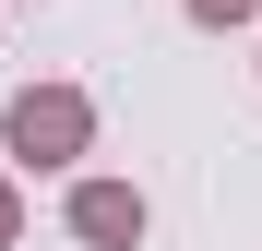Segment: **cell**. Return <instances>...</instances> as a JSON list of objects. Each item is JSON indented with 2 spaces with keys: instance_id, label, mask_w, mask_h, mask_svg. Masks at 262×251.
Returning <instances> with one entry per match:
<instances>
[{
  "instance_id": "cell-4",
  "label": "cell",
  "mask_w": 262,
  "mask_h": 251,
  "mask_svg": "<svg viewBox=\"0 0 262 251\" xmlns=\"http://www.w3.org/2000/svg\"><path fill=\"white\" fill-rule=\"evenodd\" d=\"M12 239H24V191L0 180V251H12Z\"/></svg>"
},
{
  "instance_id": "cell-3",
  "label": "cell",
  "mask_w": 262,
  "mask_h": 251,
  "mask_svg": "<svg viewBox=\"0 0 262 251\" xmlns=\"http://www.w3.org/2000/svg\"><path fill=\"white\" fill-rule=\"evenodd\" d=\"M179 12H191L203 36H227V24H262V0H179Z\"/></svg>"
},
{
  "instance_id": "cell-2",
  "label": "cell",
  "mask_w": 262,
  "mask_h": 251,
  "mask_svg": "<svg viewBox=\"0 0 262 251\" xmlns=\"http://www.w3.org/2000/svg\"><path fill=\"white\" fill-rule=\"evenodd\" d=\"M143 191H131V180H72V239L83 251H143Z\"/></svg>"
},
{
  "instance_id": "cell-1",
  "label": "cell",
  "mask_w": 262,
  "mask_h": 251,
  "mask_svg": "<svg viewBox=\"0 0 262 251\" xmlns=\"http://www.w3.org/2000/svg\"><path fill=\"white\" fill-rule=\"evenodd\" d=\"M0 144H12L24 167H72L83 144H96V96H83V84H24V96L0 108Z\"/></svg>"
}]
</instances>
